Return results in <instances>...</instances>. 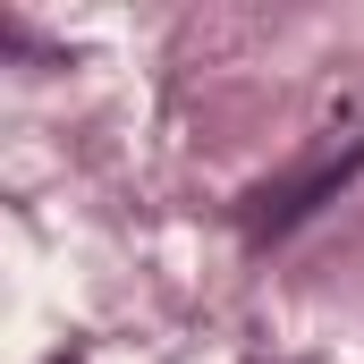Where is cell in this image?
<instances>
[{
	"instance_id": "obj_1",
	"label": "cell",
	"mask_w": 364,
	"mask_h": 364,
	"mask_svg": "<svg viewBox=\"0 0 364 364\" xmlns=\"http://www.w3.org/2000/svg\"><path fill=\"white\" fill-rule=\"evenodd\" d=\"M356 170H364V127L348 136V144H322L314 161H296L288 178H263V186H255V195H246V237L263 246V237H288V229H305V220H314V212H322L339 186L356 178Z\"/></svg>"
},
{
	"instance_id": "obj_2",
	"label": "cell",
	"mask_w": 364,
	"mask_h": 364,
	"mask_svg": "<svg viewBox=\"0 0 364 364\" xmlns=\"http://www.w3.org/2000/svg\"><path fill=\"white\" fill-rule=\"evenodd\" d=\"M51 364H85V356H51Z\"/></svg>"
}]
</instances>
